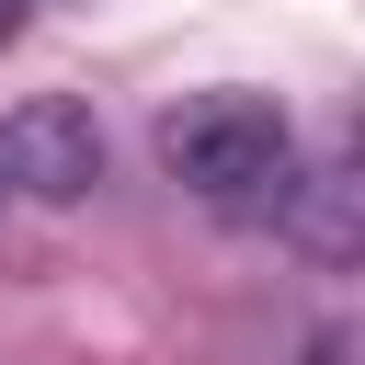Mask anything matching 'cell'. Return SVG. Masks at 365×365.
Wrapping results in <instances>:
<instances>
[{
  "label": "cell",
  "mask_w": 365,
  "mask_h": 365,
  "mask_svg": "<svg viewBox=\"0 0 365 365\" xmlns=\"http://www.w3.org/2000/svg\"><path fill=\"white\" fill-rule=\"evenodd\" d=\"M103 182V125L91 103L68 91H23L0 114V194H34V205H80Z\"/></svg>",
  "instance_id": "cell-2"
},
{
  "label": "cell",
  "mask_w": 365,
  "mask_h": 365,
  "mask_svg": "<svg viewBox=\"0 0 365 365\" xmlns=\"http://www.w3.org/2000/svg\"><path fill=\"white\" fill-rule=\"evenodd\" d=\"M285 228H297V251H319V262H354L365 251V137L331 160V171H285Z\"/></svg>",
  "instance_id": "cell-3"
},
{
  "label": "cell",
  "mask_w": 365,
  "mask_h": 365,
  "mask_svg": "<svg viewBox=\"0 0 365 365\" xmlns=\"http://www.w3.org/2000/svg\"><path fill=\"white\" fill-rule=\"evenodd\" d=\"M160 171L194 182L205 205H274L297 171V125L274 91H194L160 114Z\"/></svg>",
  "instance_id": "cell-1"
}]
</instances>
